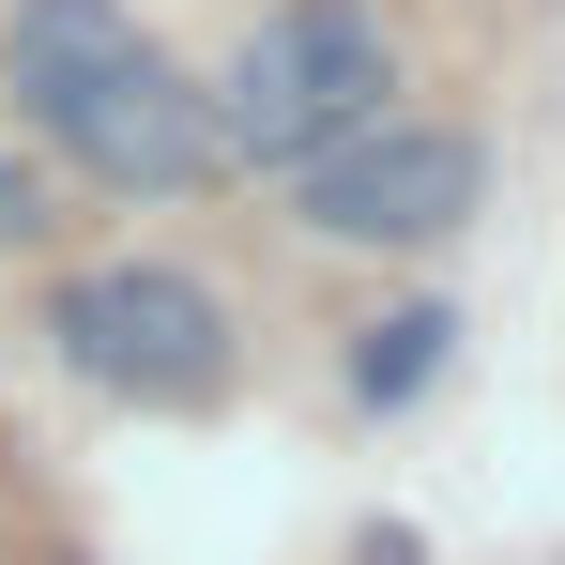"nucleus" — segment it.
Segmentation results:
<instances>
[{"instance_id": "1", "label": "nucleus", "mask_w": 565, "mask_h": 565, "mask_svg": "<svg viewBox=\"0 0 565 565\" xmlns=\"http://www.w3.org/2000/svg\"><path fill=\"white\" fill-rule=\"evenodd\" d=\"M0 77L15 107L93 169V184H138V199H184L230 169V138H214V93H199L184 62L122 15V0H15V31H0Z\"/></svg>"}, {"instance_id": "2", "label": "nucleus", "mask_w": 565, "mask_h": 565, "mask_svg": "<svg viewBox=\"0 0 565 565\" xmlns=\"http://www.w3.org/2000/svg\"><path fill=\"white\" fill-rule=\"evenodd\" d=\"M382 93H397V62H382L367 0H276V15L230 46V77H214V138L260 153V169H306L321 138L382 122Z\"/></svg>"}, {"instance_id": "3", "label": "nucleus", "mask_w": 565, "mask_h": 565, "mask_svg": "<svg viewBox=\"0 0 565 565\" xmlns=\"http://www.w3.org/2000/svg\"><path fill=\"white\" fill-rule=\"evenodd\" d=\"M46 337H62V367L107 382V397H214L230 382V306L169 260H107L46 306Z\"/></svg>"}, {"instance_id": "4", "label": "nucleus", "mask_w": 565, "mask_h": 565, "mask_svg": "<svg viewBox=\"0 0 565 565\" xmlns=\"http://www.w3.org/2000/svg\"><path fill=\"white\" fill-rule=\"evenodd\" d=\"M489 184V153H473L459 122H352V138H321L290 199H306V230L321 245H444Z\"/></svg>"}, {"instance_id": "5", "label": "nucleus", "mask_w": 565, "mask_h": 565, "mask_svg": "<svg viewBox=\"0 0 565 565\" xmlns=\"http://www.w3.org/2000/svg\"><path fill=\"white\" fill-rule=\"evenodd\" d=\"M444 337H459L444 306H397V321H382V337H367V397H413V382L444 367Z\"/></svg>"}, {"instance_id": "6", "label": "nucleus", "mask_w": 565, "mask_h": 565, "mask_svg": "<svg viewBox=\"0 0 565 565\" xmlns=\"http://www.w3.org/2000/svg\"><path fill=\"white\" fill-rule=\"evenodd\" d=\"M31 230H46V184H31V169L0 153V245H31Z\"/></svg>"}]
</instances>
